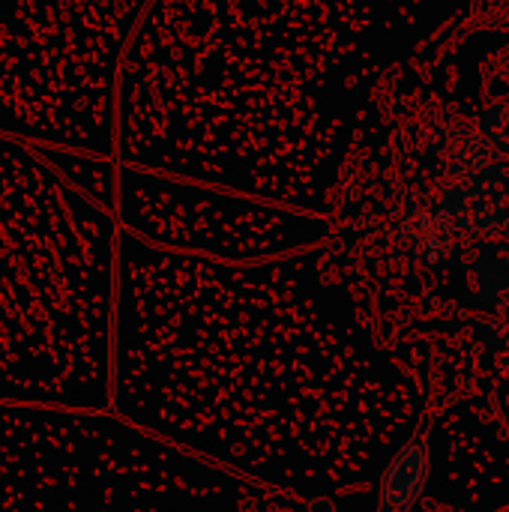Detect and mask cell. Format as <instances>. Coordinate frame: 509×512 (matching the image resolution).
Masks as SVG:
<instances>
[{
    "instance_id": "cell-2",
    "label": "cell",
    "mask_w": 509,
    "mask_h": 512,
    "mask_svg": "<svg viewBox=\"0 0 509 512\" xmlns=\"http://www.w3.org/2000/svg\"><path fill=\"white\" fill-rule=\"evenodd\" d=\"M117 252L108 210L0 135V402L111 411Z\"/></svg>"
},
{
    "instance_id": "cell-1",
    "label": "cell",
    "mask_w": 509,
    "mask_h": 512,
    "mask_svg": "<svg viewBox=\"0 0 509 512\" xmlns=\"http://www.w3.org/2000/svg\"><path fill=\"white\" fill-rule=\"evenodd\" d=\"M111 411L303 501L375 486L423 396L312 255L213 261L120 234Z\"/></svg>"
},
{
    "instance_id": "cell-3",
    "label": "cell",
    "mask_w": 509,
    "mask_h": 512,
    "mask_svg": "<svg viewBox=\"0 0 509 512\" xmlns=\"http://www.w3.org/2000/svg\"><path fill=\"white\" fill-rule=\"evenodd\" d=\"M246 489L114 411L0 402V512H237Z\"/></svg>"
},
{
    "instance_id": "cell-4",
    "label": "cell",
    "mask_w": 509,
    "mask_h": 512,
    "mask_svg": "<svg viewBox=\"0 0 509 512\" xmlns=\"http://www.w3.org/2000/svg\"><path fill=\"white\" fill-rule=\"evenodd\" d=\"M150 0H0V135L108 156L117 81Z\"/></svg>"
}]
</instances>
